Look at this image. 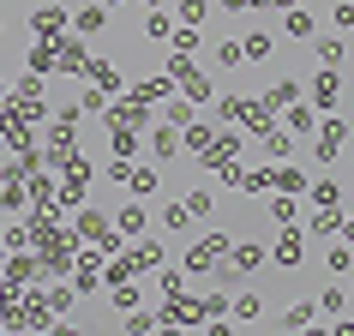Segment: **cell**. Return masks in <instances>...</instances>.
Returning <instances> with one entry per match:
<instances>
[{
  "label": "cell",
  "mask_w": 354,
  "mask_h": 336,
  "mask_svg": "<svg viewBox=\"0 0 354 336\" xmlns=\"http://www.w3.org/2000/svg\"><path fill=\"white\" fill-rule=\"evenodd\" d=\"M30 24H37V30H60V24H66V12H55V6H42V12H30Z\"/></svg>",
  "instance_id": "cell-11"
},
{
  "label": "cell",
  "mask_w": 354,
  "mask_h": 336,
  "mask_svg": "<svg viewBox=\"0 0 354 336\" xmlns=\"http://www.w3.org/2000/svg\"><path fill=\"white\" fill-rule=\"evenodd\" d=\"M205 12H210V0H180V19L187 24H205Z\"/></svg>",
  "instance_id": "cell-15"
},
{
  "label": "cell",
  "mask_w": 354,
  "mask_h": 336,
  "mask_svg": "<svg viewBox=\"0 0 354 336\" xmlns=\"http://www.w3.org/2000/svg\"><path fill=\"white\" fill-rule=\"evenodd\" d=\"M174 144H180V127H162L156 138H150V156H162V162H168V156H180Z\"/></svg>",
  "instance_id": "cell-9"
},
{
  "label": "cell",
  "mask_w": 354,
  "mask_h": 336,
  "mask_svg": "<svg viewBox=\"0 0 354 336\" xmlns=\"http://www.w3.org/2000/svg\"><path fill=\"white\" fill-rule=\"evenodd\" d=\"M234 312H241V318H259L264 306H259V295H241V300H234Z\"/></svg>",
  "instance_id": "cell-27"
},
{
  "label": "cell",
  "mask_w": 354,
  "mask_h": 336,
  "mask_svg": "<svg viewBox=\"0 0 354 336\" xmlns=\"http://www.w3.org/2000/svg\"><path fill=\"white\" fill-rule=\"evenodd\" d=\"M145 30H150V37H156V42H162L168 30H174V24H168V12H150V24H145Z\"/></svg>",
  "instance_id": "cell-24"
},
{
  "label": "cell",
  "mask_w": 354,
  "mask_h": 336,
  "mask_svg": "<svg viewBox=\"0 0 354 336\" xmlns=\"http://www.w3.org/2000/svg\"><path fill=\"white\" fill-rule=\"evenodd\" d=\"M241 55H246V60H270V37H246Z\"/></svg>",
  "instance_id": "cell-13"
},
{
  "label": "cell",
  "mask_w": 354,
  "mask_h": 336,
  "mask_svg": "<svg viewBox=\"0 0 354 336\" xmlns=\"http://www.w3.org/2000/svg\"><path fill=\"white\" fill-rule=\"evenodd\" d=\"M102 6H120V0H102Z\"/></svg>",
  "instance_id": "cell-29"
},
{
  "label": "cell",
  "mask_w": 354,
  "mask_h": 336,
  "mask_svg": "<svg viewBox=\"0 0 354 336\" xmlns=\"http://www.w3.org/2000/svg\"><path fill=\"white\" fill-rule=\"evenodd\" d=\"M336 24H354V0H336Z\"/></svg>",
  "instance_id": "cell-28"
},
{
  "label": "cell",
  "mask_w": 354,
  "mask_h": 336,
  "mask_svg": "<svg viewBox=\"0 0 354 336\" xmlns=\"http://www.w3.org/2000/svg\"><path fill=\"white\" fill-rule=\"evenodd\" d=\"M313 55H318V66H342V60H348V48H342V37H318Z\"/></svg>",
  "instance_id": "cell-7"
},
{
  "label": "cell",
  "mask_w": 354,
  "mask_h": 336,
  "mask_svg": "<svg viewBox=\"0 0 354 336\" xmlns=\"http://www.w3.org/2000/svg\"><path fill=\"white\" fill-rule=\"evenodd\" d=\"M295 96H300V84H295V78H277V84L264 91V114L277 109V102H295Z\"/></svg>",
  "instance_id": "cell-8"
},
{
  "label": "cell",
  "mask_w": 354,
  "mask_h": 336,
  "mask_svg": "<svg viewBox=\"0 0 354 336\" xmlns=\"http://www.w3.org/2000/svg\"><path fill=\"white\" fill-rule=\"evenodd\" d=\"M102 24H109V12H102V6H78V12H73V30H78V37H96Z\"/></svg>",
  "instance_id": "cell-4"
},
{
  "label": "cell",
  "mask_w": 354,
  "mask_h": 336,
  "mask_svg": "<svg viewBox=\"0 0 354 336\" xmlns=\"http://www.w3.org/2000/svg\"><path fill=\"white\" fill-rule=\"evenodd\" d=\"M288 127L306 132V127H313V109H295V102H288Z\"/></svg>",
  "instance_id": "cell-26"
},
{
  "label": "cell",
  "mask_w": 354,
  "mask_h": 336,
  "mask_svg": "<svg viewBox=\"0 0 354 336\" xmlns=\"http://www.w3.org/2000/svg\"><path fill=\"white\" fill-rule=\"evenodd\" d=\"M210 205H216L210 192H187V210H192V216H210Z\"/></svg>",
  "instance_id": "cell-21"
},
{
  "label": "cell",
  "mask_w": 354,
  "mask_h": 336,
  "mask_svg": "<svg viewBox=\"0 0 354 336\" xmlns=\"http://www.w3.org/2000/svg\"><path fill=\"white\" fill-rule=\"evenodd\" d=\"M234 150H241V138H234V132H228V138H210V144H205V168L234 180Z\"/></svg>",
  "instance_id": "cell-1"
},
{
  "label": "cell",
  "mask_w": 354,
  "mask_h": 336,
  "mask_svg": "<svg viewBox=\"0 0 354 336\" xmlns=\"http://www.w3.org/2000/svg\"><path fill=\"white\" fill-rule=\"evenodd\" d=\"M162 216H168V228H180V234H187V228H192V210H187V205H168Z\"/></svg>",
  "instance_id": "cell-18"
},
{
  "label": "cell",
  "mask_w": 354,
  "mask_h": 336,
  "mask_svg": "<svg viewBox=\"0 0 354 336\" xmlns=\"http://www.w3.org/2000/svg\"><path fill=\"white\" fill-rule=\"evenodd\" d=\"M348 241H354V223H348Z\"/></svg>",
  "instance_id": "cell-30"
},
{
  "label": "cell",
  "mask_w": 354,
  "mask_h": 336,
  "mask_svg": "<svg viewBox=\"0 0 354 336\" xmlns=\"http://www.w3.org/2000/svg\"><path fill=\"white\" fill-rule=\"evenodd\" d=\"M216 60H223V66H241L246 55H241V42H223V48H216Z\"/></svg>",
  "instance_id": "cell-25"
},
{
  "label": "cell",
  "mask_w": 354,
  "mask_h": 336,
  "mask_svg": "<svg viewBox=\"0 0 354 336\" xmlns=\"http://www.w3.org/2000/svg\"><path fill=\"white\" fill-rule=\"evenodd\" d=\"M313 312H318L313 300H300V306H288V330H300V324H313Z\"/></svg>",
  "instance_id": "cell-14"
},
{
  "label": "cell",
  "mask_w": 354,
  "mask_h": 336,
  "mask_svg": "<svg viewBox=\"0 0 354 336\" xmlns=\"http://www.w3.org/2000/svg\"><path fill=\"white\" fill-rule=\"evenodd\" d=\"M277 187H282V192H306V174H300V168H282Z\"/></svg>",
  "instance_id": "cell-16"
},
{
  "label": "cell",
  "mask_w": 354,
  "mask_h": 336,
  "mask_svg": "<svg viewBox=\"0 0 354 336\" xmlns=\"http://www.w3.org/2000/svg\"><path fill=\"white\" fill-rule=\"evenodd\" d=\"M342 300H348V288H324V295H318V306H324V312H342Z\"/></svg>",
  "instance_id": "cell-20"
},
{
  "label": "cell",
  "mask_w": 354,
  "mask_h": 336,
  "mask_svg": "<svg viewBox=\"0 0 354 336\" xmlns=\"http://www.w3.org/2000/svg\"><path fill=\"white\" fill-rule=\"evenodd\" d=\"M306 192H313V205L324 210V216H336V210H342V187H336V180H313Z\"/></svg>",
  "instance_id": "cell-3"
},
{
  "label": "cell",
  "mask_w": 354,
  "mask_h": 336,
  "mask_svg": "<svg viewBox=\"0 0 354 336\" xmlns=\"http://www.w3.org/2000/svg\"><path fill=\"white\" fill-rule=\"evenodd\" d=\"M259 264H264V252H259V246H252V241H246L241 252H234V270H259Z\"/></svg>",
  "instance_id": "cell-12"
},
{
  "label": "cell",
  "mask_w": 354,
  "mask_h": 336,
  "mask_svg": "<svg viewBox=\"0 0 354 336\" xmlns=\"http://www.w3.org/2000/svg\"><path fill=\"white\" fill-rule=\"evenodd\" d=\"M264 150L282 162V156H288V132H264Z\"/></svg>",
  "instance_id": "cell-19"
},
{
  "label": "cell",
  "mask_w": 354,
  "mask_h": 336,
  "mask_svg": "<svg viewBox=\"0 0 354 336\" xmlns=\"http://www.w3.org/2000/svg\"><path fill=\"white\" fill-rule=\"evenodd\" d=\"M336 96H342V78H336V66H324L318 84H313V102H318V109H336Z\"/></svg>",
  "instance_id": "cell-2"
},
{
  "label": "cell",
  "mask_w": 354,
  "mask_h": 336,
  "mask_svg": "<svg viewBox=\"0 0 354 336\" xmlns=\"http://www.w3.org/2000/svg\"><path fill=\"white\" fill-rule=\"evenodd\" d=\"M288 30H295V37H313V19H306V12H295V6H288Z\"/></svg>",
  "instance_id": "cell-22"
},
{
  "label": "cell",
  "mask_w": 354,
  "mask_h": 336,
  "mask_svg": "<svg viewBox=\"0 0 354 336\" xmlns=\"http://www.w3.org/2000/svg\"><path fill=\"white\" fill-rule=\"evenodd\" d=\"M145 120H150V114L138 109V96H132V102H120V109L109 114V127H127V132H138V127H145Z\"/></svg>",
  "instance_id": "cell-6"
},
{
  "label": "cell",
  "mask_w": 354,
  "mask_h": 336,
  "mask_svg": "<svg viewBox=\"0 0 354 336\" xmlns=\"http://www.w3.org/2000/svg\"><path fill=\"white\" fill-rule=\"evenodd\" d=\"M0 96H6V84H0Z\"/></svg>",
  "instance_id": "cell-31"
},
{
  "label": "cell",
  "mask_w": 354,
  "mask_h": 336,
  "mask_svg": "<svg viewBox=\"0 0 354 336\" xmlns=\"http://www.w3.org/2000/svg\"><path fill=\"white\" fill-rule=\"evenodd\" d=\"M342 138H348V127H342V120H324V132H318V156H324V162H330V156H336V144H342Z\"/></svg>",
  "instance_id": "cell-5"
},
{
  "label": "cell",
  "mask_w": 354,
  "mask_h": 336,
  "mask_svg": "<svg viewBox=\"0 0 354 336\" xmlns=\"http://www.w3.org/2000/svg\"><path fill=\"white\" fill-rule=\"evenodd\" d=\"M120 228H127V234H145V210L127 205V210H120Z\"/></svg>",
  "instance_id": "cell-17"
},
{
  "label": "cell",
  "mask_w": 354,
  "mask_h": 336,
  "mask_svg": "<svg viewBox=\"0 0 354 336\" xmlns=\"http://www.w3.org/2000/svg\"><path fill=\"white\" fill-rule=\"evenodd\" d=\"M277 264H282V270H295V264H300V234H282V246H277Z\"/></svg>",
  "instance_id": "cell-10"
},
{
  "label": "cell",
  "mask_w": 354,
  "mask_h": 336,
  "mask_svg": "<svg viewBox=\"0 0 354 336\" xmlns=\"http://www.w3.org/2000/svg\"><path fill=\"white\" fill-rule=\"evenodd\" d=\"M132 192H156V174L150 168H132Z\"/></svg>",
  "instance_id": "cell-23"
}]
</instances>
